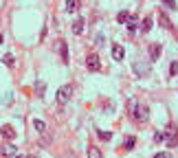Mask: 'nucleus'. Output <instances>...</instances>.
<instances>
[{
  "label": "nucleus",
  "instance_id": "obj_1",
  "mask_svg": "<svg viewBox=\"0 0 178 158\" xmlns=\"http://www.w3.org/2000/svg\"><path fill=\"white\" fill-rule=\"evenodd\" d=\"M127 110H130V114L134 116V121L145 123L147 118H149V110H147V105H145V103H138L136 99H130V103H127Z\"/></svg>",
  "mask_w": 178,
  "mask_h": 158
},
{
  "label": "nucleus",
  "instance_id": "obj_2",
  "mask_svg": "<svg viewBox=\"0 0 178 158\" xmlns=\"http://www.w3.org/2000/svg\"><path fill=\"white\" fill-rule=\"evenodd\" d=\"M70 97H73V88H70V86H62L57 90V103H62V105L68 103Z\"/></svg>",
  "mask_w": 178,
  "mask_h": 158
},
{
  "label": "nucleus",
  "instance_id": "obj_3",
  "mask_svg": "<svg viewBox=\"0 0 178 158\" xmlns=\"http://www.w3.org/2000/svg\"><path fill=\"white\" fill-rule=\"evenodd\" d=\"M86 68L92 70V72H97L99 68H101V64H99V55H97V53H90V55L86 57Z\"/></svg>",
  "mask_w": 178,
  "mask_h": 158
},
{
  "label": "nucleus",
  "instance_id": "obj_4",
  "mask_svg": "<svg viewBox=\"0 0 178 158\" xmlns=\"http://www.w3.org/2000/svg\"><path fill=\"white\" fill-rule=\"evenodd\" d=\"M160 53H163V46H160V44H149V59L152 61H156L160 57Z\"/></svg>",
  "mask_w": 178,
  "mask_h": 158
},
{
  "label": "nucleus",
  "instance_id": "obj_5",
  "mask_svg": "<svg viewBox=\"0 0 178 158\" xmlns=\"http://www.w3.org/2000/svg\"><path fill=\"white\" fill-rule=\"evenodd\" d=\"M112 57H114L116 61H121V59L125 57V50H123L121 44H112Z\"/></svg>",
  "mask_w": 178,
  "mask_h": 158
},
{
  "label": "nucleus",
  "instance_id": "obj_6",
  "mask_svg": "<svg viewBox=\"0 0 178 158\" xmlns=\"http://www.w3.org/2000/svg\"><path fill=\"white\" fill-rule=\"evenodd\" d=\"M15 151H18V149H15L11 143H7V145H2V147H0V154L7 156V158H13V156H15Z\"/></svg>",
  "mask_w": 178,
  "mask_h": 158
},
{
  "label": "nucleus",
  "instance_id": "obj_7",
  "mask_svg": "<svg viewBox=\"0 0 178 158\" xmlns=\"http://www.w3.org/2000/svg\"><path fill=\"white\" fill-rule=\"evenodd\" d=\"M152 22H154V15H145V18H143V24H141V33L152 31Z\"/></svg>",
  "mask_w": 178,
  "mask_h": 158
},
{
  "label": "nucleus",
  "instance_id": "obj_8",
  "mask_svg": "<svg viewBox=\"0 0 178 158\" xmlns=\"http://www.w3.org/2000/svg\"><path fill=\"white\" fill-rule=\"evenodd\" d=\"M0 134H2V138H7V140H13V136H15V132H13L11 125H2L0 127Z\"/></svg>",
  "mask_w": 178,
  "mask_h": 158
},
{
  "label": "nucleus",
  "instance_id": "obj_9",
  "mask_svg": "<svg viewBox=\"0 0 178 158\" xmlns=\"http://www.w3.org/2000/svg\"><path fill=\"white\" fill-rule=\"evenodd\" d=\"M86 156L88 158H101V149H99L97 145H90V147L86 149Z\"/></svg>",
  "mask_w": 178,
  "mask_h": 158
},
{
  "label": "nucleus",
  "instance_id": "obj_10",
  "mask_svg": "<svg viewBox=\"0 0 178 158\" xmlns=\"http://www.w3.org/2000/svg\"><path fill=\"white\" fill-rule=\"evenodd\" d=\"M59 55H62L64 64H68V46H66V42H59Z\"/></svg>",
  "mask_w": 178,
  "mask_h": 158
},
{
  "label": "nucleus",
  "instance_id": "obj_11",
  "mask_svg": "<svg viewBox=\"0 0 178 158\" xmlns=\"http://www.w3.org/2000/svg\"><path fill=\"white\" fill-rule=\"evenodd\" d=\"M33 129H35V132H40V134H44V132H46V123L40 121V118H35V121H33Z\"/></svg>",
  "mask_w": 178,
  "mask_h": 158
},
{
  "label": "nucleus",
  "instance_id": "obj_12",
  "mask_svg": "<svg viewBox=\"0 0 178 158\" xmlns=\"http://www.w3.org/2000/svg\"><path fill=\"white\" fill-rule=\"evenodd\" d=\"M73 33L75 35H81V33H84V20H75V24H73Z\"/></svg>",
  "mask_w": 178,
  "mask_h": 158
},
{
  "label": "nucleus",
  "instance_id": "obj_13",
  "mask_svg": "<svg viewBox=\"0 0 178 158\" xmlns=\"http://www.w3.org/2000/svg\"><path fill=\"white\" fill-rule=\"evenodd\" d=\"M158 20H160V24H163L167 31H171V29H174V26H171V22L167 20V15H165V13H158Z\"/></svg>",
  "mask_w": 178,
  "mask_h": 158
},
{
  "label": "nucleus",
  "instance_id": "obj_14",
  "mask_svg": "<svg viewBox=\"0 0 178 158\" xmlns=\"http://www.w3.org/2000/svg\"><path fill=\"white\" fill-rule=\"evenodd\" d=\"M2 61H4V66H9V68L15 64V59H13V55H11V53H7V55H4V57H2Z\"/></svg>",
  "mask_w": 178,
  "mask_h": 158
},
{
  "label": "nucleus",
  "instance_id": "obj_15",
  "mask_svg": "<svg viewBox=\"0 0 178 158\" xmlns=\"http://www.w3.org/2000/svg\"><path fill=\"white\" fill-rule=\"evenodd\" d=\"M127 31L130 33L136 31V18H127Z\"/></svg>",
  "mask_w": 178,
  "mask_h": 158
},
{
  "label": "nucleus",
  "instance_id": "obj_16",
  "mask_svg": "<svg viewBox=\"0 0 178 158\" xmlns=\"http://www.w3.org/2000/svg\"><path fill=\"white\" fill-rule=\"evenodd\" d=\"M134 143H136V140H134V136H127V138H125V149H127V151H130V149H134Z\"/></svg>",
  "mask_w": 178,
  "mask_h": 158
},
{
  "label": "nucleus",
  "instance_id": "obj_17",
  "mask_svg": "<svg viewBox=\"0 0 178 158\" xmlns=\"http://www.w3.org/2000/svg\"><path fill=\"white\" fill-rule=\"evenodd\" d=\"M77 9V0H68L66 2V11H75Z\"/></svg>",
  "mask_w": 178,
  "mask_h": 158
},
{
  "label": "nucleus",
  "instance_id": "obj_18",
  "mask_svg": "<svg viewBox=\"0 0 178 158\" xmlns=\"http://www.w3.org/2000/svg\"><path fill=\"white\" fill-rule=\"evenodd\" d=\"M127 18H130V15H127V13H125V11H121V13H119V15H116V20H119V22H121V24H123V22H127Z\"/></svg>",
  "mask_w": 178,
  "mask_h": 158
},
{
  "label": "nucleus",
  "instance_id": "obj_19",
  "mask_svg": "<svg viewBox=\"0 0 178 158\" xmlns=\"http://www.w3.org/2000/svg\"><path fill=\"white\" fill-rule=\"evenodd\" d=\"M154 140H156V143H163V140H165V134L163 132H156V134H154Z\"/></svg>",
  "mask_w": 178,
  "mask_h": 158
},
{
  "label": "nucleus",
  "instance_id": "obj_20",
  "mask_svg": "<svg viewBox=\"0 0 178 158\" xmlns=\"http://www.w3.org/2000/svg\"><path fill=\"white\" fill-rule=\"evenodd\" d=\"M99 138H101V140H110L112 134H110V132H99Z\"/></svg>",
  "mask_w": 178,
  "mask_h": 158
},
{
  "label": "nucleus",
  "instance_id": "obj_21",
  "mask_svg": "<svg viewBox=\"0 0 178 158\" xmlns=\"http://www.w3.org/2000/svg\"><path fill=\"white\" fill-rule=\"evenodd\" d=\"M154 158H171V154H169V151H158Z\"/></svg>",
  "mask_w": 178,
  "mask_h": 158
},
{
  "label": "nucleus",
  "instance_id": "obj_22",
  "mask_svg": "<svg viewBox=\"0 0 178 158\" xmlns=\"http://www.w3.org/2000/svg\"><path fill=\"white\" fill-rule=\"evenodd\" d=\"M169 70H171V75H176V77H178V61H174V64H171V68H169Z\"/></svg>",
  "mask_w": 178,
  "mask_h": 158
},
{
  "label": "nucleus",
  "instance_id": "obj_23",
  "mask_svg": "<svg viewBox=\"0 0 178 158\" xmlns=\"http://www.w3.org/2000/svg\"><path fill=\"white\" fill-rule=\"evenodd\" d=\"M163 2H165V4H167V7H169V9H176V0H163Z\"/></svg>",
  "mask_w": 178,
  "mask_h": 158
},
{
  "label": "nucleus",
  "instance_id": "obj_24",
  "mask_svg": "<svg viewBox=\"0 0 178 158\" xmlns=\"http://www.w3.org/2000/svg\"><path fill=\"white\" fill-rule=\"evenodd\" d=\"M94 42H97V46H103V35H101V33L97 35V40H94Z\"/></svg>",
  "mask_w": 178,
  "mask_h": 158
},
{
  "label": "nucleus",
  "instance_id": "obj_25",
  "mask_svg": "<svg viewBox=\"0 0 178 158\" xmlns=\"http://www.w3.org/2000/svg\"><path fill=\"white\" fill-rule=\"evenodd\" d=\"M24 158H35V156H24Z\"/></svg>",
  "mask_w": 178,
  "mask_h": 158
},
{
  "label": "nucleus",
  "instance_id": "obj_26",
  "mask_svg": "<svg viewBox=\"0 0 178 158\" xmlns=\"http://www.w3.org/2000/svg\"><path fill=\"white\" fill-rule=\"evenodd\" d=\"M13 158H20V156H13Z\"/></svg>",
  "mask_w": 178,
  "mask_h": 158
}]
</instances>
